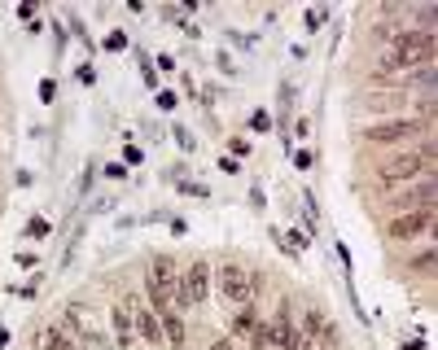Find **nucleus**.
I'll list each match as a JSON object with an SVG mask.
<instances>
[{"instance_id":"obj_14","label":"nucleus","mask_w":438,"mask_h":350,"mask_svg":"<svg viewBox=\"0 0 438 350\" xmlns=\"http://www.w3.org/2000/svg\"><path fill=\"white\" fill-rule=\"evenodd\" d=\"M254 324H259L254 307H241V311L233 315V337H250V333H254Z\"/></svg>"},{"instance_id":"obj_19","label":"nucleus","mask_w":438,"mask_h":350,"mask_svg":"<svg viewBox=\"0 0 438 350\" xmlns=\"http://www.w3.org/2000/svg\"><path fill=\"white\" fill-rule=\"evenodd\" d=\"M294 166L298 171H312V149H294Z\"/></svg>"},{"instance_id":"obj_16","label":"nucleus","mask_w":438,"mask_h":350,"mask_svg":"<svg viewBox=\"0 0 438 350\" xmlns=\"http://www.w3.org/2000/svg\"><path fill=\"white\" fill-rule=\"evenodd\" d=\"M250 128H254V132H268V128H272V114H268V110H254Z\"/></svg>"},{"instance_id":"obj_20","label":"nucleus","mask_w":438,"mask_h":350,"mask_svg":"<svg viewBox=\"0 0 438 350\" xmlns=\"http://www.w3.org/2000/svg\"><path fill=\"white\" fill-rule=\"evenodd\" d=\"M136 162H141V149L127 145V149H123V166H136Z\"/></svg>"},{"instance_id":"obj_7","label":"nucleus","mask_w":438,"mask_h":350,"mask_svg":"<svg viewBox=\"0 0 438 350\" xmlns=\"http://www.w3.org/2000/svg\"><path fill=\"white\" fill-rule=\"evenodd\" d=\"M434 228V210L425 206V210H407V215H395L390 219V228H385V232H390L395 241H412V237H421V232H429Z\"/></svg>"},{"instance_id":"obj_6","label":"nucleus","mask_w":438,"mask_h":350,"mask_svg":"<svg viewBox=\"0 0 438 350\" xmlns=\"http://www.w3.org/2000/svg\"><path fill=\"white\" fill-rule=\"evenodd\" d=\"M206 293H211V267L193 263L185 271V281H180V289H175V307H197V303H206Z\"/></svg>"},{"instance_id":"obj_9","label":"nucleus","mask_w":438,"mask_h":350,"mask_svg":"<svg viewBox=\"0 0 438 350\" xmlns=\"http://www.w3.org/2000/svg\"><path fill=\"white\" fill-rule=\"evenodd\" d=\"M66 329L75 333V337H80V341H92V346H101V329H97V324L88 320V311L84 307H66Z\"/></svg>"},{"instance_id":"obj_13","label":"nucleus","mask_w":438,"mask_h":350,"mask_svg":"<svg viewBox=\"0 0 438 350\" xmlns=\"http://www.w3.org/2000/svg\"><path fill=\"white\" fill-rule=\"evenodd\" d=\"M40 350H75V337L66 329H44L40 333Z\"/></svg>"},{"instance_id":"obj_17","label":"nucleus","mask_w":438,"mask_h":350,"mask_svg":"<svg viewBox=\"0 0 438 350\" xmlns=\"http://www.w3.org/2000/svg\"><path fill=\"white\" fill-rule=\"evenodd\" d=\"M106 48H110V53H123V48H127V35H123V31H110V35H106Z\"/></svg>"},{"instance_id":"obj_26","label":"nucleus","mask_w":438,"mask_h":350,"mask_svg":"<svg viewBox=\"0 0 438 350\" xmlns=\"http://www.w3.org/2000/svg\"><path fill=\"white\" fill-rule=\"evenodd\" d=\"M31 237H48V219H31Z\"/></svg>"},{"instance_id":"obj_8","label":"nucleus","mask_w":438,"mask_h":350,"mask_svg":"<svg viewBox=\"0 0 438 350\" xmlns=\"http://www.w3.org/2000/svg\"><path fill=\"white\" fill-rule=\"evenodd\" d=\"M390 206H395V215H407V210H425V206H434V180H429V175H425V180H417L407 193H399Z\"/></svg>"},{"instance_id":"obj_21","label":"nucleus","mask_w":438,"mask_h":350,"mask_svg":"<svg viewBox=\"0 0 438 350\" xmlns=\"http://www.w3.org/2000/svg\"><path fill=\"white\" fill-rule=\"evenodd\" d=\"M412 267H417V271H429V267H434V254L425 249V254H417V259H412Z\"/></svg>"},{"instance_id":"obj_1","label":"nucleus","mask_w":438,"mask_h":350,"mask_svg":"<svg viewBox=\"0 0 438 350\" xmlns=\"http://www.w3.org/2000/svg\"><path fill=\"white\" fill-rule=\"evenodd\" d=\"M412 66H434V35L429 31H399L381 70H412Z\"/></svg>"},{"instance_id":"obj_25","label":"nucleus","mask_w":438,"mask_h":350,"mask_svg":"<svg viewBox=\"0 0 438 350\" xmlns=\"http://www.w3.org/2000/svg\"><path fill=\"white\" fill-rule=\"evenodd\" d=\"M106 175H110V180H127V166H123V162H110Z\"/></svg>"},{"instance_id":"obj_4","label":"nucleus","mask_w":438,"mask_h":350,"mask_svg":"<svg viewBox=\"0 0 438 350\" xmlns=\"http://www.w3.org/2000/svg\"><path fill=\"white\" fill-rule=\"evenodd\" d=\"M215 281H219V293H224L233 307H250L254 289H259V276H250V271H241L237 263H224Z\"/></svg>"},{"instance_id":"obj_15","label":"nucleus","mask_w":438,"mask_h":350,"mask_svg":"<svg viewBox=\"0 0 438 350\" xmlns=\"http://www.w3.org/2000/svg\"><path fill=\"white\" fill-rule=\"evenodd\" d=\"M320 329H324V315H320V311H307V320H302V333H298V337H307V341L316 346Z\"/></svg>"},{"instance_id":"obj_2","label":"nucleus","mask_w":438,"mask_h":350,"mask_svg":"<svg viewBox=\"0 0 438 350\" xmlns=\"http://www.w3.org/2000/svg\"><path fill=\"white\" fill-rule=\"evenodd\" d=\"M429 166H434V145L425 140L421 149H412V154H403V158H395V162H385L381 171H377V184H412L421 175H429Z\"/></svg>"},{"instance_id":"obj_22","label":"nucleus","mask_w":438,"mask_h":350,"mask_svg":"<svg viewBox=\"0 0 438 350\" xmlns=\"http://www.w3.org/2000/svg\"><path fill=\"white\" fill-rule=\"evenodd\" d=\"M228 149H233L237 158H246V154H250V140H237V136H233V140H228Z\"/></svg>"},{"instance_id":"obj_11","label":"nucleus","mask_w":438,"mask_h":350,"mask_svg":"<svg viewBox=\"0 0 438 350\" xmlns=\"http://www.w3.org/2000/svg\"><path fill=\"white\" fill-rule=\"evenodd\" d=\"M110 320H114V341H119V350H127V346H132V311H127V307H114Z\"/></svg>"},{"instance_id":"obj_12","label":"nucleus","mask_w":438,"mask_h":350,"mask_svg":"<svg viewBox=\"0 0 438 350\" xmlns=\"http://www.w3.org/2000/svg\"><path fill=\"white\" fill-rule=\"evenodd\" d=\"M158 324H163V341H171L175 350L185 346V320H180L175 311H167V315H158Z\"/></svg>"},{"instance_id":"obj_18","label":"nucleus","mask_w":438,"mask_h":350,"mask_svg":"<svg viewBox=\"0 0 438 350\" xmlns=\"http://www.w3.org/2000/svg\"><path fill=\"white\" fill-rule=\"evenodd\" d=\"M175 184H180L185 197H206V184H193V180H175Z\"/></svg>"},{"instance_id":"obj_27","label":"nucleus","mask_w":438,"mask_h":350,"mask_svg":"<svg viewBox=\"0 0 438 350\" xmlns=\"http://www.w3.org/2000/svg\"><path fill=\"white\" fill-rule=\"evenodd\" d=\"M18 18L27 22V18H35V0H27V5H18Z\"/></svg>"},{"instance_id":"obj_5","label":"nucleus","mask_w":438,"mask_h":350,"mask_svg":"<svg viewBox=\"0 0 438 350\" xmlns=\"http://www.w3.org/2000/svg\"><path fill=\"white\" fill-rule=\"evenodd\" d=\"M425 128L417 118H395V123H373V128H364V140L368 145H399V140H417Z\"/></svg>"},{"instance_id":"obj_23","label":"nucleus","mask_w":438,"mask_h":350,"mask_svg":"<svg viewBox=\"0 0 438 350\" xmlns=\"http://www.w3.org/2000/svg\"><path fill=\"white\" fill-rule=\"evenodd\" d=\"M175 140H180V149H193V145H197L193 132H185V128H175Z\"/></svg>"},{"instance_id":"obj_3","label":"nucleus","mask_w":438,"mask_h":350,"mask_svg":"<svg viewBox=\"0 0 438 350\" xmlns=\"http://www.w3.org/2000/svg\"><path fill=\"white\" fill-rule=\"evenodd\" d=\"M175 289H180L175 263L167 254H153V263H149V298H153V311H158V315L175 311Z\"/></svg>"},{"instance_id":"obj_28","label":"nucleus","mask_w":438,"mask_h":350,"mask_svg":"<svg viewBox=\"0 0 438 350\" xmlns=\"http://www.w3.org/2000/svg\"><path fill=\"white\" fill-rule=\"evenodd\" d=\"M403 350H425V341H403Z\"/></svg>"},{"instance_id":"obj_29","label":"nucleus","mask_w":438,"mask_h":350,"mask_svg":"<svg viewBox=\"0 0 438 350\" xmlns=\"http://www.w3.org/2000/svg\"><path fill=\"white\" fill-rule=\"evenodd\" d=\"M5 341H9V333H5V329H0V346H5Z\"/></svg>"},{"instance_id":"obj_10","label":"nucleus","mask_w":438,"mask_h":350,"mask_svg":"<svg viewBox=\"0 0 438 350\" xmlns=\"http://www.w3.org/2000/svg\"><path fill=\"white\" fill-rule=\"evenodd\" d=\"M136 333H141L149 346H163V324H158V311H136Z\"/></svg>"},{"instance_id":"obj_24","label":"nucleus","mask_w":438,"mask_h":350,"mask_svg":"<svg viewBox=\"0 0 438 350\" xmlns=\"http://www.w3.org/2000/svg\"><path fill=\"white\" fill-rule=\"evenodd\" d=\"M158 110H175V92H167V88L158 92Z\"/></svg>"}]
</instances>
